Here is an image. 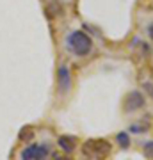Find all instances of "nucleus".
<instances>
[{
	"label": "nucleus",
	"instance_id": "nucleus-7",
	"mask_svg": "<svg viewBox=\"0 0 153 160\" xmlns=\"http://www.w3.org/2000/svg\"><path fill=\"white\" fill-rule=\"evenodd\" d=\"M116 141H118L119 144V148H123V149H128L130 148V133L128 132H119V133H116Z\"/></svg>",
	"mask_w": 153,
	"mask_h": 160
},
{
	"label": "nucleus",
	"instance_id": "nucleus-1",
	"mask_svg": "<svg viewBox=\"0 0 153 160\" xmlns=\"http://www.w3.org/2000/svg\"><path fill=\"white\" fill-rule=\"evenodd\" d=\"M66 48L77 57H85L93 52V39L84 30H73L66 36Z\"/></svg>",
	"mask_w": 153,
	"mask_h": 160
},
{
	"label": "nucleus",
	"instance_id": "nucleus-5",
	"mask_svg": "<svg viewBox=\"0 0 153 160\" xmlns=\"http://www.w3.org/2000/svg\"><path fill=\"white\" fill-rule=\"evenodd\" d=\"M57 89L61 96H64L71 89V69L68 64H61L57 68Z\"/></svg>",
	"mask_w": 153,
	"mask_h": 160
},
{
	"label": "nucleus",
	"instance_id": "nucleus-3",
	"mask_svg": "<svg viewBox=\"0 0 153 160\" xmlns=\"http://www.w3.org/2000/svg\"><path fill=\"white\" fill-rule=\"evenodd\" d=\"M48 157H50L48 144H28L18 155L20 160H46Z\"/></svg>",
	"mask_w": 153,
	"mask_h": 160
},
{
	"label": "nucleus",
	"instance_id": "nucleus-12",
	"mask_svg": "<svg viewBox=\"0 0 153 160\" xmlns=\"http://www.w3.org/2000/svg\"><path fill=\"white\" fill-rule=\"evenodd\" d=\"M54 157V160H71L69 157H59V155H52Z\"/></svg>",
	"mask_w": 153,
	"mask_h": 160
},
{
	"label": "nucleus",
	"instance_id": "nucleus-11",
	"mask_svg": "<svg viewBox=\"0 0 153 160\" xmlns=\"http://www.w3.org/2000/svg\"><path fill=\"white\" fill-rule=\"evenodd\" d=\"M148 36H150V38H151V41H153V22L151 23H148Z\"/></svg>",
	"mask_w": 153,
	"mask_h": 160
},
{
	"label": "nucleus",
	"instance_id": "nucleus-2",
	"mask_svg": "<svg viewBox=\"0 0 153 160\" xmlns=\"http://www.w3.org/2000/svg\"><path fill=\"white\" fill-rule=\"evenodd\" d=\"M110 148H112L110 142L103 141V139H91L84 144V155L89 157V158L102 160L110 153Z\"/></svg>",
	"mask_w": 153,
	"mask_h": 160
},
{
	"label": "nucleus",
	"instance_id": "nucleus-6",
	"mask_svg": "<svg viewBox=\"0 0 153 160\" xmlns=\"http://www.w3.org/2000/svg\"><path fill=\"white\" fill-rule=\"evenodd\" d=\"M57 146H59L61 151H64V153H71V151L75 149V141H73V137L63 135V137L57 139Z\"/></svg>",
	"mask_w": 153,
	"mask_h": 160
},
{
	"label": "nucleus",
	"instance_id": "nucleus-4",
	"mask_svg": "<svg viewBox=\"0 0 153 160\" xmlns=\"http://www.w3.org/2000/svg\"><path fill=\"white\" fill-rule=\"evenodd\" d=\"M146 107V98L141 91H130L125 96V102H123V110L126 114H132V112H137Z\"/></svg>",
	"mask_w": 153,
	"mask_h": 160
},
{
	"label": "nucleus",
	"instance_id": "nucleus-9",
	"mask_svg": "<svg viewBox=\"0 0 153 160\" xmlns=\"http://www.w3.org/2000/svg\"><path fill=\"white\" fill-rule=\"evenodd\" d=\"M142 153H144V157H146L148 160H153V141H148V142L144 144Z\"/></svg>",
	"mask_w": 153,
	"mask_h": 160
},
{
	"label": "nucleus",
	"instance_id": "nucleus-10",
	"mask_svg": "<svg viewBox=\"0 0 153 160\" xmlns=\"http://www.w3.org/2000/svg\"><path fill=\"white\" fill-rule=\"evenodd\" d=\"M144 89H146L148 91V94H150V96H151V100H153V82H144Z\"/></svg>",
	"mask_w": 153,
	"mask_h": 160
},
{
	"label": "nucleus",
	"instance_id": "nucleus-8",
	"mask_svg": "<svg viewBox=\"0 0 153 160\" xmlns=\"http://www.w3.org/2000/svg\"><path fill=\"white\" fill-rule=\"evenodd\" d=\"M150 128H151V125H150V121H146L144 125H141V123L130 125L128 132H130V133H137V135H141V133H146V132H150Z\"/></svg>",
	"mask_w": 153,
	"mask_h": 160
}]
</instances>
